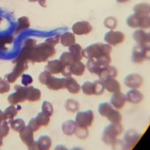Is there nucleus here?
<instances>
[{
	"label": "nucleus",
	"instance_id": "8fccbe9b",
	"mask_svg": "<svg viewBox=\"0 0 150 150\" xmlns=\"http://www.w3.org/2000/svg\"><path fill=\"white\" fill-rule=\"evenodd\" d=\"M129 0H116L117 1L120 3H123L128 1Z\"/></svg>",
	"mask_w": 150,
	"mask_h": 150
},
{
	"label": "nucleus",
	"instance_id": "6e6552de",
	"mask_svg": "<svg viewBox=\"0 0 150 150\" xmlns=\"http://www.w3.org/2000/svg\"><path fill=\"white\" fill-rule=\"evenodd\" d=\"M93 118V113L91 110L85 112H79L76 117V122L78 127L87 128L91 125Z\"/></svg>",
	"mask_w": 150,
	"mask_h": 150
},
{
	"label": "nucleus",
	"instance_id": "20e7f679",
	"mask_svg": "<svg viewBox=\"0 0 150 150\" xmlns=\"http://www.w3.org/2000/svg\"><path fill=\"white\" fill-rule=\"evenodd\" d=\"M128 25L132 28L140 27L142 28H149V15H140L135 13L129 16L127 21Z\"/></svg>",
	"mask_w": 150,
	"mask_h": 150
},
{
	"label": "nucleus",
	"instance_id": "f257e3e1",
	"mask_svg": "<svg viewBox=\"0 0 150 150\" xmlns=\"http://www.w3.org/2000/svg\"><path fill=\"white\" fill-rule=\"evenodd\" d=\"M36 43L35 40H27L19 57L27 62L40 63L46 61L55 54L54 47L45 42L38 45Z\"/></svg>",
	"mask_w": 150,
	"mask_h": 150
},
{
	"label": "nucleus",
	"instance_id": "de8ad7c7",
	"mask_svg": "<svg viewBox=\"0 0 150 150\" xmlns=\"http://www.w3.org/2000/svg\"><path fill=\"white\" fill-rule=\"evenodd\" d=\"M46 0H38V1L40 5L42 7H46L45 4Z\"/></svg>",
	"mask_w": 150,
	"mask_h": 150
},
{
	"label": "nucleus",
	"instance_id": "aec40b11",
	"mask_svg": "<svg viewBox=\"0 0 150 150\" xmlns=\"http://www.w3.org/2000/svg\"><path fill=\"white\" fill-rule=\"evenodd\" d=\"M102 81L105 88L109 92L114 93L120 91V85L119 82L114 78L108 79Z\"/></svg>",
	"mask_w": 150,
	"mask_h": 150
},
{
	"label": "nucleus",
	"instance_id": "5701e85b",
	"mask_svg": "<svg viewBox=\"0 0 150 150\" xmlns=\"http://www.w3.org/2000/svg\"><path fill=\"white\" fill-rule=\"evenodd\" d=\"M26 100L30 101H35L39 100L40 98L41 93L38 89L33 86L26 87Z\"/></svg>",
	"mask_w": 150,
	"mask_h": 150
},
{
	"label": "nucleus",
	"instance_id": "f03ea898",
	"mask_svg": "<svg viewBox=\"0 0 150 150\" xmlns=\"http://www.w3.org/2000/svg\"><path fill=\"white\" fill-rule=\"evenodd\" d=\"M111 47L107 44L97 43L91 44L82 50V54L88 59L104 64H110L111 61L110 54Z\"/></svg>",
	"mask_w": 150,
	"mask_h": 150
},
{
	"label": "nucleus",
	"instance_id": "c9c22d12",
	"mask_svg": "<svg viewBox=\"0 0 150 150\" xmlns=\"http://www.w3.org/2000/svg\"><path fill=\"white\" fill-rule=\"evenodd\" d=\"M65 106L67 110L73 112L77 111L79 108V104L78 102L72 99H69L67 100Z\"/></svg>",
	"mask_w": 150,
	"mask_h": 150
},
{
	"label": "nucleus",
	"instance_id": "72a5a7b5",
	"mask_svg": "<svg viewBox=\"0 0 150 150\" xmlns=\"http://www.w3.org/2000/svg\"><path fill=\"white\" fill-rule=\"evenodd\" d=\"M30 26V23L28 18L25 16L21 17L18 19V26L16 32L28 28Z\"/></svg>",
	"mask_w": 150,
	"mask_h": 150
},
{
	"label": "nucleus",
	"instance_id": "864d4df0",
	"mask_svg": "<svg viewBox=\"0 0 150 150\" xmlns=\"http://www.w3.org/2000/svg\"><path fill=\"white\" fill-rule=\"evenodd\" d=\"M1 18L0 17V22L1 21Z\"/></svg>",
	"mask_w": 150,
	"mask_h": 150
},
{
	"label": "nucleus",
	"instance_id": "49530a36",
	"mask_svg": "<svg viewBox=\"0 0 150 150\" xmlns=\"http://www.w3.org/2000/svg\"><path fill=\"white\" fill-rule=\"evenodd\" d=\"M22 80V83L25 86L31 84L33 82L32 77L29 75H25Z\"/></svg>",
	"mask_w": 150,
	"mask_h": 150
},
{
	"label": "nucleus",
	"instance_id": "09e8293b",
	"mask_svg": "<svg viewBox=\"0 0 150 150\" xmlns=\"http://www.w3.org/2000/svg\"><path fill=\"white\" fill-rule=\"evenodd\" d=\"M3 120H4L3 113L0 110V124L1 123Z\"/></svg>",
	"mask_w": 150,
	"mask_h": 150
},
{
	"label": "nucleus",
	"instance_id": "4468645a",
	"mask_svg": "<svg viewBox=\"0 0 150 150\" xmlns=\"http://www.w3.org/2000/svg\"><path fill=\"white\" fill-rule=\"evenodd\" d=\"M98 112L101 115L106 117L110 121L116 116L118 111L113 108L108 103L105 102L99 105Z\"/></svg>",
	"mask_w": 150,
	"mask_h": 150
},
{
	"label": "nucleus",
	"instance_id": "412c9836",
	"mask_svg": "<svg viewBox=\"0 0 150 150\" xmlns=\"http://www.w3.org/2000/svg\"><path fill=\"white\" fill-rule=\"evenodd\" d=\"M126 96L127 100L134 104L140 102L143 98L142 93L135 89L131 90L128 91Z\"/></svg>",
	"mask_w": 150,
	"mask_h": 150
},
{
	"label": "nucleus",
	"instance_id": "cd10ccee",
	"mask_svg": "<svg viewBox=\"0 0 150 150\" xmlns=\"http://www.w3.org/2000/svg\"><path fill=\"white\" fill-rule=\"evenodd\" d=\"M70 52L72 54L75 61H80L83 57L82 54V49L81 46L78 44H73L69 48Z\"/></svg>",
	"mask_w": 150,
	"mask_h": 150
},
{
	"label": "nucleus",
	"instance_id": "0eeeda50",
	"mask_svg": "<svg viewBox=\"0 0 150 150\" xmlns=\"http://www.w3.org/2000/svg\"><path fill=\"white\" fill-rule=\"evenodd\" d=\"M140 135L133 129L126 132L122 142L123 149L130 150L133 148L140 138Z\"/></svg>",
	"mask_w": 150,
	"mask_h": 150
},
{
	"label": "nucleus",
	"instance_id": "f3484780",
	"mask_svg": "<svg viewBox=\"0 0 150 150\" xmlns=\"http://www.w3.org/2000/svg\"><path fill=\"white\" fill-rule=\"evenodd\" d=\"M64 68L61 62L58 59L49 61L45 67L46 71L51 74H55L62 73Z\"/></svg>",
	"mask_w": 150,
	"mask_h": 150
},
{
	"label": "nucleus",
	"instance_id": "9b49d317",
	"mask_svg": "<svg viewBox=\"0 0 150 150\" xmlns=\"http://www.w3.org/2000/svg\"><path fill=\"white\" fill-rule=\"evenodd\" d=\"M124 39V34L119 31L110 30L105 34L104 37L105 41L114 46L122 42Z\"/></svg>",
	"mask_w": 150,
	"mask_h": 150
},
{
	"label": "nucleus",
	"instance_id": "c03bdc74",
	"mask_svg": "<svg viewBox=\"0 0 150 150\" xmlns=\"http://www.w3.org/2000/svg\"><path fill=\"white\" fill-rule=\"evenodd\" d=\"M60 37V35H57L54 37L47 38L45 42L52 46L54 47L59 42Z\"/></svg>",
	"mask_w": 150,
	"mask_h": 150
},
{
	"label": "nucleus",
	"instance_id": "393cba45",
	"mask_svg": "<svg viewBox=\"0 0 150 150\" xmlns=\"http://www.w3.org/2000/svg\"><path fill=\"white\" fill-rule=\"evenodd\" d=\"M77 127L76 122L70 120L64 123L62 125V129L64 134L70 135L75 132Z\"/></svg>",
	"mask_w": 150,
	"mask_h": 150
},
{
	"label": "nucleus",
	"instance_id": "2eb2a0df",
	"mask_svg": "<svg viewBox=\"0 0 150 150\" xmlns=\"http://www.w3.org/2000/svg\"><path fill=\"white\" fill-rule=\"evenodd\" d=\"M72 29L74 34L82 35L90 33L92 30V27L88 22L82 21L75 23L73 25Z\"/></svg>",
	"mask_w": 150,
	"mask_h": 150
},
{
	"label": "nucleus",
	"instance_id": "37998d69",
	"mask_svg": "<svg viewBox=\"0 0 150 150\" xmlns=\"http://www.w3.org/2000/svg\"><path fill=\"white\" fill-rule=\"evenodd\" d=\"M10 85L0 78V93L3 94L8 92L10 90Z\"/></svg>",
	"mask_w": 150,
	"mask_h": 150
},
{
	"label": "nucleus",
	"instance_id": "a878e982",
	"mask_svg": "<svg viewBox=\"0 0 150 150\" xmlns=\"http://www.w3.org/2000/svg\"><path fill=\"white\" fill-rule=\"evenodd\" d=\"M38 150H47L49 149L51 145L50 138L47 136H42L36 142Z\"/></svg>",
	"mask_w": 150,
	"mask_h": 150
},
{
	"label": "nucleus",
	"instance_id": "dca6fc26",
	"mask_svg": "<svg viewBox=\"0 0 150 150\" xmlns=\"http://www.w3.org/2000/svg\"><path fill=\"white\" fill-rule=\"evenodd\" d=\"M117 71L116 68L109 65L101 69L98 74L100 79L102 81L106 79L117 77Z\"/></svg>",
	"mask_w": 150,
	"mask_h": 150
},
{
	"label": "nucleus",
	"instance_id": "3c124183",
	"mask_svg": "<svg viewBox=\"0 0 150 150\" xmlns=\"http://www.w3.org/2000/svg\"><path fill=\"white\" fill-rule=\"evenodd\" d=\"M2 139H3L0 137V147L3 144Z\"/></svg>",
	"mask_w": 150,
	"mask_h": 150
},
{
	"label": "nucleus",
	"instance_id": "b1692460",
	"mask_svg": "<svg viewBox=\"0 0 150 150\" xmlns=\"http://www.w3.org/2000/svg\"><path fill=\"white\" fill-rule=\"evenodd\" d=\"M85 66L80 61H74L69 67L72 74L78 76L82 75L85 70Z\"/></svg>",
	"mask_w": 150,
	"mask_h": 150
},
{
	"label": "nucleus",
	"instance_id": "473e14b6",
	"mask_svg": "<svg viewBox=\"0 0 150 150\" xmlns=\"http://www.w3.org/2000/svg\"><path fill=\"white\" fill-rule=\"evenodd\" d=\"M49 116L42 112L39 113L35 118L38 125L41 126H47L48 124L50 118Z\"/></svg>",
	"mask_w": 150,
	"mask_h": 150
},
{
	"label": "nucleus",
	"instance_id": "1a4fd4ad",
	"mask_svg": "<svg viewBox=\"0 0 150 150\" xmlns=\"http://www.w3.org/2000/svg\"><path fill=\"white\" fill-rule=\"evenodd\" d=\"M14 88L16 92L9 95L8 98V102L12 105L23 102L26 100L25 87L16 85Z\"/></svg>",
	"mask_w": 150,
	"mask_h": 150
},
{
	"label": "nucleus",
	"instance_id": "e433bc0d",
	"mask_svg": "<svg viewBox=\"0 0 150 150\" xmlns=\"http://www.w3.org/2000/svg\"><path fill=\"white\" fill-rule=\"evenodd\" d=\"M94 86V95H100L104 92L105 87L103 81L101 80H96L93 82Z\"/></svg>",
	"mask_w": 150,
	"mask_h": 150
},
{
	"label": "nucleus",
	"instance_id": "ea45409f",
	"mask_svg": "<svg viewBox=\"0 0 150 150\" xmlns=\"http://www.w3.org/2000/svg\"><path fill=\"white\" fill-rule=\"evenodd\" d=\"M13 40V38L12 36L0 37V49L6 50L7 48L5 47V45L11 43Z\"/></svg>",
	"mask_w": 150,
	"mask_h": 150
},
{
	"label": "nucleus",
	"instance_id": "4c0bfd02",
	"mask_svg": "<svg viewBox=\"0 0 150 150\" xmlns=\"http://www.w3.org/2000/svg\"><path fill=\"white\" fill-rule=\"evenodd\" d=\"M117 23L116 19L114 17L111 16L107 18L104 21L105 26L111 30L114 29L116 28Z\"/></svg>",
	"mask_w": 150,
	"mask_h": 150
},
{
	"label": "nucleus",
	"instance_id": "c85d7f7f",
	"mask_svg": "<svg viewBox=\"0 0 150 150\" xmlns=\"http://www.w3.org/2000/svg\"><path fill=\"white\" fill-rule=\"evenodd\" d=\"M75 37L72 33L66 32L61 36V42L64 46L69 47L75 43Z\"/></svg>",
	"mask_w": 150,
	"mask_h": 150
},
{
	"label": "nucleus",
	"instance_id": "f8f14e48",
	"mask_svg": "<svg viewBox=\"0 0 150 150\" xmlns=\"http://www.w3.org/2000/svg\"><path fill=\"white\" fill-rule=\"evenodd\" d=\"M143 82L142 77L137 74H132L128 75L124 80V84L126 86L133 89L140 88Z\"/></svg>",
	"mask_w": 150,
	"mask_h": 150
},
{
	"label": "nucleus",
	"instance_id": "79ce46f5",
	"mask_svg": "<svg viewBox=\"0 0 150 150\" xmlns=\"http://www.w3.org/2000/svg\"><path fill=\"white\" fill-rule=\"evenodd\" d=\"M75 133L77 137L82 139L87 138L88 135L87 128L81 127L78 126Z\"/></svg>",
	"mask_w": 150,
	"mask_h": 150
},
{
	"label": "nucleus",
	"instance_id": "f704fd0d",
	"mask_svg": "<svg viewBox=\"0 0 150 150\" xmlns=\"http://www.w3.org/2000/svg\"><path fill=\"white\" fill-rule=\"evenodd\" d=\"M82 89L84 93L88 95H94V86L93 83L87 81L82 86Z\"/></svg>",
	"mask_w": 150,
	"mask_h": 150
},
{
	"label": "nucleus",
	"instance_id": "a19ab883",
	"mask_svg": "<svg viewBox=\"0 0 150 150\" xmlns=\"http://www.w3.org/2000/svg\"><path fill=\"white\" fill-rule=\"evenodd\" d=\"M9 130L8 122L6 121H4L3 124L0 125V137L3 139L6 137L9 133Z\"/></svg>",
	"mask_w": 150,
	"mask_h": 150
},
{
	"label": "nucleus",
	"instance_id": "7ed1b4c3",
	"mask_svg": "<svg viewBox=\"0 0 150 150\" xmlns=\"http://www.w3.org/2000/svg\"><path fill=\"white\" fill-rule=\"evenodd\" d=\"M123 128L120 123L110 124L104 129L102 136L103 142L108 145H112L117 138L122 133Z\"/></svg>",
	"mask_w": 150,
	"mask_h": 150
},
{
	"label": "nucleus",
	"instance_id": "bb28decb",
	"mask_svg": "<svg viewBox=\"0 0 150 150\" xmlns=\"http://www.w3.org/2000/svg\"><path fill=\"white\" fill-rule=\"evenodd\" d=\"M133 10L135 13H134L138 15H149L150 5L146 3L138 4L134 6Z\"/></svg>",
	"mask_w": 150,
	"mask_h": 150
},
{
	"label": "nucleus",
	"instance_id": "a211bd4d",
	"mask_svg": "<svg viewBox=\"0 0 150 150\" xmlns=\"http://www.w3.org/2000/svg\"><path fill=\"white\" fill-rule=\"evenodd\" d=\"M126 101V96L119 91L114 93L111 97L110 102L115 108L120 109L124 106Z\"/></svg>",
	"mask_w": 150,
	"mask_h": 150
},
{
	"label": "nucleus",
	"instance_id": "a18cd8bd",
	"mask_svg": "<svg viewBox=\"0 0 150 150\" xmlns=\"http://www.w3.org/2000/svg\"><path fill=\"white\" fill-rule=\"evenodd\" d=\"M28 126L33 132L37 131L40 127L37 122L35 118H33L30 120Z\"/></svg>",
	"mask_w": 150,
	"mask_h": 150
},
{
	"label": "nucleus",
	"instance_id": "603ef678",
	"mask_svg": "<svg viewBox=\"0 0 150 150\" xmlns=\"http://www.w3.org/2000/svg\"><path fill=\"white\" fill-rule=\"evenodd\" d=\"M29 2H35L38 1V0H28Z\"/></svg>",
	"mask_w": 150,
	"mask_h": 150
},
{
	"label": "nucleus",
	"instance_id": "9d476101",
	"mask_svg": "<svg viewBox=\"0 0 150 150\" xmlns=\"http://www.w3.org/2000/svg\"><path fill=\"white\" fill-rule=\"evenodd\" d=\"M26 61L17 59L16 66L13 71L7 76L8 81L10 83L14 82L21 74L28 68Z\"/></svg>",
	"mask_w": 150,
	"mask_h": 150
},
{
	"label": "nucleus",
	"instance_id": "58836bf2",
	"mask_svg": "<svg viewBox=\"0 0 150 150\" xmlns=\"http://www.w3.org/2000/svg\"><path fill=\"white\" fill-rule=\"evenodd\" d=\"M42 112L48 115H52L53 112V108L51 104L46 101H44L42 107Z\"/></svg>",
	"mask_w": 150,
	"mask_h": 150
},
{
	"label": "nucleus",
	"instance_id": "ddd939ff",
	"mask_svg": "<svg viewBox=\"0 0 150 150\" xmlns=\"http://www.w3.org/2000/svg\"><path fill=\"white\" fill-rule=\"evenodd\" d=\"M33 131L28 126L25 127L19 132L20 137L30 150L35 142L33 139Z\"/></svg>",
	"mask_w": 150,
	"mask_h": 150
},
{
	"label": "nucleus",
	"instance_id": "4be33fe9",
	"mask_svg": "<svg viewBox=\"0 0 150 150\" xmlns=\"http://www.w3.org/2000/svg\"><path fill=\"white\" fill-rule=\"evenodd\" d=\"M65 87L69 92L74 94L78 93L81 89L79 85L71 76L65 78Z\"/></svg>",
	"mask_w": 150,
	"mask_h": 150
},
{
	"label": "nucleus",
	"instance_id": "6ab92c4d",
	"mask_svg": "<svg viewBox=\"0 0 150 150\" xmlns=\"http://www.w3.org/2000/svg\"><path fill=\"white\" fill-rule=\"evenodd\" d=\"M134 40L138 43L150 45V33L142 29L135 30L133 34Z\"/></svg>",
	"mask_w": 150,
	"mask_h": 150
},
{
	"label": "nucleus",
	"instance_id": "7c9ffc66",
	"mask_svg": "<svg viewBox=\"0 0 150 150\" xmlns=\"http://www.w3.org/2000/svg\"><path fill=\"white\" fill-rule=\"evenodd\" d=\"M59 60L64 67H69L74 60L73 56L70 52L63 53L60 57Z\"/></svg>",
	"mask_w": 150,
	"mask_h": 150
},
{
	"label": "nucleus",
	"instance_id": "c756f323",
	"mask_svg": "<svg viewBox=\"0 0 150 150\" xmlns=\"http://www.w3.org/2000/svg\"><path fill=\"white\" fill-rule=\"evenodd\" d=\"M21 107L19 106L17 109L13 105H11L7 108L3 112L4 120H13L14 117L17 113V110L21 109Z\"/></svg>",
	"mask_w": 150,
	"mask_h": 150
},
{
	"label": "nucleus",
	"instance_id": "39448f33",
	"mask_svg": "<svg viewBox=\"0 0 150 150\" xmlns=\"http://www.w3.org/2000/svg\"><path fill=\"white\" fill-rule=\"evenodd\" d=\"M149 51L150 45L137 43L133 48L132 61L137 63L142 62L149 57L148 53Z\"/></svg>",
	"mask_w": 150,
	"mask_h": 150
},
{
	"label": "nucleus",
	"instance_id": "2f4dec72",
	"mask_svg": "<svg viewBox=\"0 0 150 150\" xmlns=\"http://www.w3.org/2000/svg\"><path fill=\"white\" fill-rule=\"evenodd\" d=\"M11 128L16 132H19L25 127V122L23 120L19 118L9 121Z\"/></svg>",
	"mask_w": 150,
	"mask_h": 150
},
{
	"label": "nucleus",
	"instance_id": "423d86ee",
	"mask_svg": "<svg viewBox=\"0 0 150 150\" xmlns=\"http://www.w3.org/2000/svg\"><path fill=\"white\" fill-rule=\"evenodd\" d=\"M48 71L44 77L42 84L45 85L49 89L57 90L65 88V78H58L52 76Z\"/></svg>",
	"mask_w": 150,
	"mask_h": 150
}]
</instances>
